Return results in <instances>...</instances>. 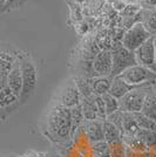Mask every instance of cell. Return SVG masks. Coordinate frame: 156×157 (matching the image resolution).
Instances as JSON below:
<instances>
[{"label": "cell", "mask_w": 156, "mask_h": 157, "mask_svg": "<svg viewBox=\"0 0 156 157\" xmlns=\"http://www.w3.org/2000/svg\"><path fill=\"white\" fill-rule=\"evenodd\" d=\"M22 68V90L20 95L21 105L28 103L35 94L38 86V68L29 53L22 52L20 55Z\"/></svg>", "instance_id": "2"}, {"label": "cell", "mask_w": 156, "mask_h": 157, "mask_svg": "<svg viewBox=\"0 0 156 157\" xmlns=\"http://www.w3.org/2000/svg\"><path fill=\"white\" fill-rule=\"evenodd\" d=\"M111 157H127V147L123 141H116L109 143Z\"/></svg>", "instance_id": "26"}, {"label": "cell", "mask_w": 156, "mask_h": 157, "mask_svg": "<svg viewBox=\"0 0 156 157\" xmlns=\"http://www.w3.org/2000/svg\"><path fill=\"white\" fill-rule=\"evenodd\" d=\"M4 157H18V155H13V154H11V155H7V156H4Z\"/></svg>", "instance_id": "32"}, {"label": "cell", "mask_w": 156, "mask_h": 157, "mask_svg": "<svg viewBox=\"0 0 156 157\" xmlns=\"http://www.w3.org/2000/svg\"><path fill=\"white\" fill-rule=\"evenodd\" d=\"M73 78L75 80V83L78 86L82 98H88V96L94 95V92H93V78L85 76V75H75Z\"/></svg>", "instance_id": "19"}, {"label": "cell", "mask_w": 156, "mask_h": 157, "mask_svg": "<svg viewBox=\"0 0 156 157\" xmlns=\"http://www.w3.org/2000/svg\"><path fill=\"white\" fill-rule=\"evenodd\" d=\"M113 78L111 76H95L93 78V92L95 95L103 96L111 90Z\"/></svg>", "instance_id": "17"}, {"label": "cell", "mask_w": 156, "mask_h": 157, "mask_svg": "<svg viewBox=\"0 0 156 157\" xmlns=\"http://www.w3.org/2000/svg\"><path fill=\"white\" fill-rule=\"evenodd\" d=\"M22 53V52H21ZM7 85L12 89V92L20 98L22 90V68H21V60L20 58L14 63L13 68L7 76Z\"/></svg>", "instance_id": "12"}, {"label": "cell", "mask_w": 156, "mask_h": 157, "mask_svg": "<svg viewBox=\"0 0 156 157\" xmlns=\"http://www.w3.org/2000/svg\"><path fill=\"white\" fill-rule=\"evenodd\" d=\"M57 157H64V156H60V155H57Z\"/></svg>", "instance_id": "35"}, {"label": "cell", "mask_w": 156, "mask_h": 157, "mask_svg": "<svg viewBox=\"0 0 156 157\" xmlns=\"http://www.w3.org/2000/svg\"><path fill=\"white\" fill-rule=\"evenodd\" d=\"M137 65L144 66L150 68L156 73V54H155V40L154 35L148 39L141 47H138L135 51Z\"/></svg>", "instance_id": "9"}, {"label": "cell", "mask_w": 156, "mask_h": 157, "mask_svg": "<svg viewBox=\"0 0 156 157\" xmlns=\"http://www.w3.org/2000/svg\"><path fill=\"white\" fill-rule=\"evenodd\" d=\"M134 116L136 118V122L141 129H147V130H154L156 131V122L153 121L151 118L146 116L142 113H133Z\"/></svg>", "instance_id": "25"}, {"label": "cell", "mask_w": 156, "mask_h": 157, "mask_svg": "<svg viewBox=\"0 0 156 157\" xmlns=\"http://www.w3.org/2000/svg\"><path fill=\"white\" fill-rule=\"evenodd\" d=\"M26 2V0H6V4L5 6L1 8V13H5V12H10V11H13L21 7Z\"/></svg>", "instance_id": "27"}, {"label": "cell", "mask_w": 156, "mask_h": 157, "mask_svg": "<svg viewBox=\"0 0 156 157\" xmlns=\"http://www.w3.org/2000/svg\"><path fill=\"white\" fill-rule=\"evenodd\" d=\"M71 117H72V137H73V141H74L75 135L80 131V129L82 128V125H84V123H85L86 121L81 103L79 105H75V107L71 108Z\"/></svg>", "instance_id": "15"}, {"label": "cell", "mask_w": 156, "mask_h": 157, "mask_svg": "<svg viewBox=\"0 0 156 157\" xmlns=\"http://www.w3.org/2000/svg\"><path fill=\"white\" fill-rule=\"evenodd\" d=\"M153 35L149 33V31L144 27L141 21H136L123 33L122 35V45L126 48H128L131 52H135L138 47H141L147 41L150 39Z\"/></svg>", "instance_id": "6"}, {"label": "cell", "mask_w": 156, "mask_h": 157, "mask_svg": "<svg viewBox=\"0 0 156 157\" xmlns=\"http://www.w3.org/2000/svg\"><path fill=\"white\" fill-rule=\"evenodd\" d=\"M111 55H113L111 78L120 76L123 72L129 69L130 67L137 65L135 52H131L128 48H126L121 41H116L111 46Z\"/></svg>", "instance_id": "3"}, {"label": "cell", "mask_w": 156, "mask_h": 157, "mask_svg": "<svg viewBox=\"0 0 156 157\" xmlns=\"http://www.w3.org/2000/svg\"><path fill=\"white\" fill-rule=\"evenodd\" d=\"M82 130L92 144L104 141V120L98 118L92 121H85Z\"/></svg>", "instance_id": "11"}, {"label": "cell", "mask_w": 156, "mask_h": 157, "mask_svg": "<svg viewBox=\"0 0 156 157\" xmlns=\"http://www.w3.org/2000/svg\"><path fill=\"white\" fill-rule=\"evenodd\" d=\"M74 1H76V2H82V1H85V0H74Z\"/></svg>", "instance_id": "34"}, {"label": "cell", "mask_w": 156, "mask_h": 157, "mask_svg": "<svg viewBox=\"0 0 156 157\" xmlns=\"http://www.w3.org/2000/svg\"><path fill=\"white\" fill-rule=\"evenodd\" d=\"M141 113L156 122V90L154 88L148 93Z\"/></svg>", "instance_id": "20"}, {"label": "cell", "mask_w": 156, "mask_h": 157, "mask_svg": "<svg viewBox=\"0 0 156 157\" xmlns=\"http://www.w3.org/2000/svg\"><path fill=\"white\" fill-rule=\"evenodd\" d=\"M120 78L133 86H142L147 83L156 85V73L144 66L135 65L123 72Z\"/></svg>", "instance_id": "7"}, {"label": "cell", "mask_w": 156, "mask_h": 157, "mask_svg": "<svg viewBox=\"0 0 156 157\" xmlns=\"http://www.w3.org/2000/svg\"><path fill=\"white\" fill-rule=\"evenodd\" d=\"M18 157H57V155H52L51 152H46V151L28 150L24 155H18Z\"/></svg>", "instance_id": "29"}, {"label": "cell", "mask_w": 156, "mask_h": 157, "mask_svg": "<svg viewBox=\"0 0 156 157\" xmlns=\"http://www.w3.org/2000/svg\"><path fill=\"white\" fill-rule=\"evenodd\" d=\"M154 40H155V54H156V35H154Z\"/></svg>", "instance_id": "33"}, {"label": "cell", "mask_w": 156, "mask_h": 157, "mask_svg": "<svg viewBox=\"0 0 156 157\" xmlns=\"http://www.w3.org/2000/svg\"><path fill=\"white\" fill-rule=\"evenodd\" d=\"M138 86H133L127 83L124 80L120 78V76H116V78H113V82H111V90H109V94H111L113 96H115L116 98H122L127 94L129 93L130 90L137 88Z\"/></svg>", "instance_id": "14"}, {"label": "cell", "mask_w": 156, "mask_h": 157, "mask_svg": "<svg viewBox=\"0 0 156 157\" xmlns=\"http://www.w3.org/2000/svg\"><path fill=\"white\" fill-rule=\"evenodd\" d=\"M103 98L104 107H106V113H107V116L111 115L114 113L120 110V100L116 98L115 96H113L111 94H106L102 96Z\"/></svg>", "instance_id": "24"}, {"label": "cell", "mask_w": 156, "mask_h": 157, "mask_svg": "<svg viewBox=\"0 0 156 157\" xmlns=\"http://www.w3.org/2000/svg\"><path fill=\"white\" fill-rule=\"evenodd\" d=\"M52 101L64 105L66 108H69V109L81 103L82 95L75 83L74 78H69L68 80H66L65 82L59 87L58 90L54 94Z\"/></svg>", "instance_id": "5"}, {"label": "cell", "mask_w": 156, "mask_h": 157, "mask_svg": "<svg viewBox=\"0 0 156 157\" xmlns=\"http://www.w3.org/2000/svg\"><path fill=\"white\" fill-rule=\"evenodd\" d=\"M93 71L95 76H111L113 69L111 49H101L92 59Z\"/></svg>", "instance_id": "10"}, {"label": "cell", "mask_w": 156, "mask_h": 157, "mask_svg": "<svg viewBox=\"0 0 156 157\" xmlns=\"http://www.w3.org/2000/svg\"><path fill=\"white\" fill-rule=\"evenodd\" d=\"M40 130L51 143L67 148L73 142L71 109L52 101L41 118Z\"/></svg>", "instance_id": "1"}, {"label": "cell", "mask_w": 156, "mask_h": 157, "mask_svg": "<svg viewBox=\"0 0 156 157\" xmlns=\"http://www.w3.org/2000/svg\"><path fill=\"white\" fill-rule=\"evenodd\" d=\"M91 157H111L109 143L107 141L93 143L91 147Z\"/></svg>", "instance_id": "23"}, {"label": "cell", "mask_w": 156, "mask_h": 157, "mask_svg": "<svg viewBox=\"0 0 156 157\" xmlns=\"http://www.w3.org/2000/svg\"><path fill=\"white\" fill-rule=\"evenodd\" d=\"M5 4H6V0H1V1H0V7L2 8V7L5 6Z\"/></svg>", "instance_id": "31"}, {"label": "cell", "mask_w": 156, "mask_h": 157, "mask_svg": "<svg viewBox=\"0 0 156 157\" xmlns=\"http://www.w3.org/2000/svg\"><path fill=\"white\" fill-rule=\"evenodd\" d=\"M141 142L146 144L150 150L156 152V131L154 130H147V129H138L135 135Z\"/></svg>", "instance_id": "22"}, {"label": "cell", "mask_w": 156, "mask_h": 157, "mask_svg": "<svg viewBox=\"0 0 156 157\" xmlns=\"http://www.w3.org/2000/svg\"><path fill=\"white\" fill-rule=\"evenodd\" d=\"M138 129L140 127L137 124L134 114L122 111V137L135 136Z\"/></svg>", "instance_id": "13"}, {"label": "cell", "mask_w": 156, "mask_h": 157, "mask_svg": "<svg viewBox=\"0 0 156 157\" xmlns=\"http://www.w3.org/2000/svg\"><path fill=\"white\" fill-rule=\"evenodd\" d=\"M121 140H122V132L120 130V128L111 121L104 120V141L111 143Z\"/></svg>", "instance_id": "21"}, {"label": "cell", "mask_w": 156, "mask_h": 157, "mask_svg": "<svg viewBox=\"0 0 156 157\" xmlns=\"http://www.w3.org/2000/svg\"><path fill=\"white\" fill-rule=\"evenodd\" d=\"M20 105V98L12 92L8 85L0 87V117L2 121H6L7 117L19 109Z\"/></svg>", "instance_id": "8"}, {"label": "cell", "mask_w": 156, "mask_h": 157, "mask_svg": "<svg viewBox=\"0 0 156 157\" xmlns=\"http://www.w3.org/2000/svg\"><path fill=\"white\" fill-rule=\"evenodd\" d=\"M153 83L138 86L120 98V110L123 113H141L148 93L154 88Z\"/></svg>", "instance_id": "4"}, {"label": "cell", "mask_w": 156, "mask_h": 157, "mask_svg": "<svg viewBox=\"0 0 156 157\" xmlns=\"http://www.w3.org/2000/svg\"><path fill=\"white\" fill-rule=\"evenodd\" d=\"M95 103H96V109H98L99 118L101 120H106L107 118V113H106V107H104L103 98L95 95Z\"/></svg>", "instance_id": "28"}, {"label": "cell", "mask_w": 156, "mask_h": 157, "mask_svg": "<svg viewBox=\"0 0 156 157\" xmlns=\"http://www.w3.org/2000/svg\"><path fill=\"white\" fill-rule=\"evenodd\" d=\"M140 21L151 35H156V8H143L140 14Z\"/></svg>", "instance_id": "16"}, {"label": "cell", "mask_w": 156, "mask_h": 157, "mask_svg": "<svg viewBox=\"0 0 156 157\" xmlns=\"http://www.w3.org/2000/svg\"><path fill=\"white\" fill-rule=\"evenodd\" d=\"M81 107L84 110L86 121H92V120H98L99 118L96 103H95V94L92 96H88V98H82Z\"/></svg>", "instance_id": "18"}, {"label": "cell", "mask_w": 156, "mask_h": 157, "mask_svg": "<svg viewBox=\"0 0 156 157\" xmlns=\"http://www.w3.org/2000/svg\"><path fill=\"white\" fill-rule=\"evenodd\" d=\"M142 8H156V0H140Z\"/></svg>", "instance_id": "30"}]
</instances>
